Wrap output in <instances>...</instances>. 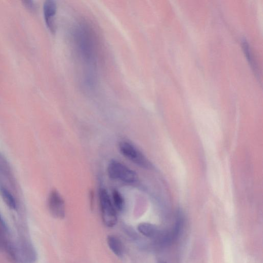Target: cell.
<instances>
[{"label": "cell", "mask_w": 263, "mask_h": 263, "mask_svg": "<svg viewBox=\"0 0 263 263\" xmlns=\"http://www.w3.org/2000/svg\"><path fill=\"white\" fill-rule=\"evenodd\" d=\"M7 253L17 263H34L37 258L36 250L32 243L22 234L15 240H11Z\"/></svg>", "instance_id": "1"}, {"label": "cell", "mask_w": 263, "mask_h": 263, "mask_svg": "<svg viewBox=\"0 0 263 263\" xmlns=\"http://www.w3.org/2000/svg\"><path fill=\"white\" fill-rule=\"evenodd\" d=\"M99 196L102 221L106 227H113L117 222V210L105 189L100 190Z\"/></svg>", "instance_id": "2"}, {"label": "cell", "mask_w": 263, "mask_h": 263, "mask_svg": "<svg viewBox=\"0 0 263 263\" xmlns=\"http://www.w3.org/2000/svg\"><path fill=\"white\" fill-rule=\"evenodd\" d=\"M107 173L110 178L125 183H132L138 180L137 175L135 171L116 160L110 162L107 167Z\"/></svg>", "instance_id": "3"}, {"label": "cell", "mask_w": 263, "mask_h": 263, "mask_svg": "<svg viewBox=\"0 0 263 263\" xmlns=\"http://www.w3.org/2000/svg\"><path fill=\"white\" fill-rule=\"evenodd\" d=\"M119 148L122 155L133 163L144 168L151 167V163L145 156L132 143L126 141H121Z\"/></svg>", "instance_id": "4"}, {"label": "cell", "mask_w": 263, "mask_h": 263, "mask_svg": "<svg viewBox=\"0 0 263 263\" xmlns=\"http://www.w3.org/2000/svg\"><path fill=\"white\" fill-rule=\"evenodd\" d=\"M47 203L49 212L53 217L58 219H63L65 217V202L58 191L53 190L50 192Z\"/></svg>", "instance_id": "5"}, {"label": "cell", "mask_w": 263, "mask_h": 263, "mask_svg": "<svg viewBox=\"0 0 263 263\" xmlns=\"http://www.w3.org/2000/svg\"><path fill=\"white\" fill-rule=\"evenodd\" d=\"M57 4L53 0L46 1L43 5V13L45 21L48 29L52 33L55 30V15L57 12Z\"/></svg>", "instance_id": "6"}, {"label": "cell", "mask_w": 263, "mask_h": 263, "mask_svg": "<svg viewBox=\"0 0 263 263\" xmlns=\"http://www.w3.org/2000/svg\"><path fill=\"white\" fill-rule=\"evenodd\" d=\"M107 243L111 251L117 256L122 257L124 254V249L121 240L112 235L107 237Z\"/></svg>", "instance_id": "7"}, {"label": "cell", "mask_w": 263, "mask_h": 263, "mask_svg": "<svg viewBox=\"0 0 263 263\" xmlns=\"http://www.w3.org/2000/svg\"><path fill=\"white\" fill-rule=\"evenodd\" d=\"M0 194L3 200L9 208L13 210L17 209L15 199L9 190L3 186H0Z\"/></svg>", "instance_id": "8"}, {"label": "cell", "mask_w": 263, "mask_h": 263, "mask_svg": "<svg viewBox=\"0 0 263 263\" xmlns=\"http://www.w3.org/2000/svg\"><path fill=\"white\" fill-rule=\"evenodd\" d=\"M183 216V214L181 210H178L177 211L175 227L171 233L172 240L177 239V238L179 236L181 231H182L184 224Z\"/></svg>", "instance_id": "9"}, {"label": "cell", "mask_w": 263, "mask_h": 263, "mask_svg": "<svg viewBox=\"0 0 263 263\" xmlns=\"http://www.w3.org/2000/svg\"><path fill=\"white\" fill-rule=\"evenodd\" d=\"M112 203L118 211H121L124 208V199L120 192L117 190H114L112 192Z\"/></svg>", "instance_id": "10"}, {"label": "cell", "mask_w": 263, "mask_h": 263, "mask_svg": "<svg viewBox=\"0 0 263 263\" xmlns=\"http://www.w3.org/2000/svg\"><path fill=\"white\" fill-rule=\"evenodd\" d=\"M8 236L0 227V251L7 253L11 242Z\"/></svg>", "instance_id": "11"}, {"label": "cell", "mask_w": 263, "mask_h": 263, "mask_svg": "<svg viewBox=\"0 0 263 263\" xmlns=\"http://www.w3.org/2000/svg\"><path fill=\"white\" fill-rule=\"evenodd\" d=\"M23 5L29 11L34 12L36 10V6L35 2L31 0H24L22 1Z\"/></svg>", "instance_id": "12"}, {"label": "cell", "mask_w": 263, "mask_h": 263, "mask_svg": "<svg viewBox=\"0 0 263 263\" xmlns=\"http://www.w3.org/2000/svg\"><path fill=\"white\" fill-rule=\"evenodd\" d=\"M158 263H167V262H166L165 261H163V260H160V261H159Z\"/></svg>", "instance_id": "13"}]
</instances>
